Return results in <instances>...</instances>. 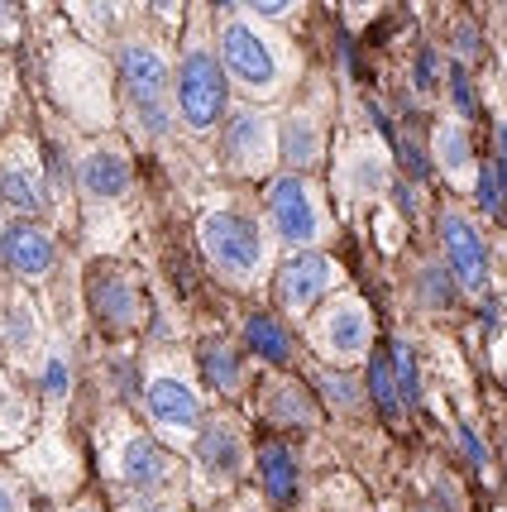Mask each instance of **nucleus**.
<instances>
[{
  "mask_svg": "<svg viewBox=\"0 0 507 512\" xmlns=\"http://www.w3.org/2000/svg\"><path fill=\"white\" fill-rule=\"evenodd\" d=\"M201 245L230 278H254L264 268V230L240 211H206L201 216Z\"/></svg>",
  "mask_w": 507,
  "mask_h": 512,
  "instance_id": "obj_1",
  "label": "nucleus"
},
{
  "mask_svg": "<svg viewBox=\"0 0 507 512\" xmlns=\"http://www.w3.org/2000/svg\"><path fill=\"white\" fill-rule=\"evenodd\" d=\"M177 111L192 130H211L225 115V72L206 48H187V58L177 67Z\"/></svg>",
  "mask_w": 507,
  "mask_h": 512,
  "instance_id": "obj_2",
  "label": "nucleus"
},
{
  "mask_svg": "<svg viewBox=\"0 0 507 512\" xmlns=\"http://www.w3.org/2000/svg\"><path fill=\"white\" fill-rule=\"evenodd\" d=\"M268 221H273L283 245H297V254L307 245H316L321 230H326L311 182L297 178V173H283V178L268 182Z\"/></svg>",
  "mask_w": 507,
  "mask_h": 512,
  "instance_id": "obj_3",
  "label": "nucleus"
},
{
  "mask_svg": "<svg viewBox=\"0 0 507 512\" xmlns=\"http://www.w3.org/2000/svg\"><path fill=\"white\" fill-rule=\"evenodd\" d=\"M221 58H225V72H230L244 91L264 96V91L278 87V48L268 44L254 24H244V20L225 24L221 29Z\"/></svg>",
  "mask_w": 507,
  "mask_h": 512,
  "instance_id": "obj_4",
  "label": "nucleus"
},
{
  "mask_svg": "<svg viewBox=\"0 0 507 512\" xmlns=\"http://www.w3.org/2000/svg\"><path fill=\"white\" fill-rule=\"evenodd\" d=\"M441 245H445V264L460 292H479L493 283V264H488V245L479 240V230L469 225V216L460 211H445L441 216Z\"/></svg>",
  "mask_w": 507,
  "mask_h": 512,
  "instance_id": "obj_5",
  "label": "nucleus"
},
{
  "mask_svg": "<svg viewBox=\"0 0 507 512\" xmlns=\"http://www.w3.org/2000/svg\"><path fill=\"white\" fill-rule=\"evenodd\" d=\"M120 77L130 87V101L139 106V115L163 130L168 125V111H163V96H168V63L158 58L149 44H125L120 48Z\"/></svg>",
  "mask_w": 507,
  "mask_h": 512,
  "instance_id": "obj_6",
  "label": "nucleus"
},
{
  "mask_svg": "<svg viewBox=\"0 0 507 512\" xmlns=\"http://www.w3.org/2000/svg\"><path fill=\"white\" fill-rule=\"evenodd\" d=\"M331 288H335V264L326 254H316V249L292 254L283 273H278V292H283L287 312H311Z\"/></svg>",
  "mask_w": 507,
  "mask_h": 512,
  "instance_id": "obj_7",
  "label": "nucleus"
},
{
  "mask_svg": "<svg viewBox=\"0 0 507 512\" xmlns=\"http://www.w3.org/2000/svg\"><path fill=\"white\" fill-rule=\"evenodd\" d=\"M225 158H230L240 173H264L268 158H273V125H268V115H259V111H235L230 115Z\"/></svg>",
  "mask_w": 507,
  "mask_h": 512,
  "instance_id": "obj_8",
  "label": "nucleus"
},
{
  "mask_svg": "<svg viewBox=\"0 0 507 512\" xmlns=\"http://www.w3.org/2000/svg\"><path fill=\"white\" fill-rule=\"evenodd\" d=\"M316 340H321V350L335 359H354L369 350V312L345 297V302H335L331 312L321 316V326H316Z\"/></svg>",
  "mask_w": 507,
  "mask_h": 512,
  "instance_id": "obj_9",
  "label": "nucleus"
},
{
  "mask_svg": "<svg viewBox=\"0 0 507 512\" xmlns=\"http://www.w3.org/2000/svg\"><path fill=\"white\" fill-rule=\"evenodd\" d=\"M144 398H149L154 422H163V426L192 431V426L201 422V398L182 379H173V374H154V379H149V388H144Z\"/></svg>",
  "mask_w": 507,
  "mask_h": 512,
  "instance_id": "obj_10",
  "label": "nucleus"
},
{
  "mask_svg": "<svg viewBox=\"0 0 507 512\" xmlns=\"http://www.w3.org/2000/svg\"><path fill=\"white\" fill-rule=\"evenodd\" d=\"M0 254L5 264L24 273V278H39L53 268V235L39 230V225H5L0 230Z\"/></svg>",
  "mask_w": 507,
  "mask_h": 512,
  "instance_id": "obj_11",
  "label": "nucleus"
},
{
  "mask_svg": "<svg viewBox=\"0 0 507 512\" xmlns=\"http://www.w3.org/2000/svg\"><path fill=\"white\" fill-rule=\"evenodd\" d=\"M197 455L201 465L221 479H235L244 465V441H240V426L235 422H211L206 431L197 436Z\"/></svg>",
  "mask_w": 507,
  "mask_h": 512,
  "instance_id": "obj_12",
  "label": "nucleus"
},
{
  "mask_svg": "<svg viewBox=\"0 0 507 512\" xmlns=\"http://www.w3.org/2000/svg\"><path fill=\"white\" fill-rule=\"evenodd\" d=\"M91 312L106 321V331H130L139 321V297L125 278H96L91 283Z\"/></svg>",
  "mask_w": 507,
  "mask_h": 512,
  "instance_id": "obj_13",
  "label": "nucleus"
},
{
  "mask_svg": "<svg viewBox=\"0 0 507 512\" xmlns=\"http://www.w3.org/2000/svg\"><path fill=\"white\" fill-rule=\"evenodd\" d=\"M82 187L91 197H125L130 192V163L111 149H96V154L82 158Z\"/></svg>",
  "mask_w": 507,
  "mask_h": 512,
  "instance_id": "obj_14",
  "label": "nucleus"
},
{
  "mask_svg": "<svg viewBox=\"0 0 507 512\" xmlns=\"http://www.w3.org/2000/svg\"><path fill=\"white\" fill-rule=\"evenodd\" d=\"M259 484H264L268 503H292L297 498V460H292V450L278 446V441H268L259 450Z\"/></svg>",
  "mask_w": 507,
  "mask_h": 512,
  "instance_id": "obj_15",
  "label": "nucleus"
},
{
  "mask_svg": "<svg viewBox=\"0 0 507 512\" xmlns=\"http://www.w3.org/2000/svg\"><path fill=\"white\" fill-rule=\"evenodd\" d=\"M340 187L350 192V197L369 201V197H383V187H388V163L374 154V149H350L345 154V173H340Z\"/></svg>",
  "mask_w": 507,
  "mask_h": 512,
  "instance_id": "obj_16",
  "label": "nucleus"
},
{
  "mask_svg": "<svg viewBox=\"0 0 507 512\" xmlns=\"http://www.w3.org/2000/svg\"><path fill=\"white\" fill-rule=\"evenodd\" d=\"M120 469H125V479H130L134 489H163L168 474H173V469H168V455H163L154 441H130Z\"/></svg>",
  "mask_w": 507,
  "mask_h": 512,
  "instance_id": "obj_17",
  "label": "nucleus"
},
{
  "mask_svg": "<svg viewBox=\"0 0 507 512\" xmlns=\"http://www.w3.org/2000/svg\"><path fill=\"white\" fill-rule=\"evenodd\" d=\"M436 163L445 168V178L469 182V173H474V149H469V134H464L460 120L436 125Z\"/></svg>",
  "mask_w": 507,
  "mask_h": 512,
  "instance_id": "obj_18",
  "label": "nucleus"
},
{
  "mask_svg": "<svg viewBox=\"0 0 507 512\" xmlns=\"http://www.w3.org/2000/svg\"><path fill=\"white\" fill-rule=\"evenodd\" d=\"M283 154L292 168H311V163L321 158V130H316V120H307V115H292V120H287Z\"/></svg>",
  "mask_w": 507,
  "mask_h": 512,
  "instance_id": "obj_19",
  "label": "nucleus"
},
{
  "mask_svg": "<svg viewBox=\"0 0 507 512\" xmlns=\"http://www.w3.org/2000/svg\"><path fill=\"white\" fill-rule=\"evenodd\" d=\"M201 369H206V379L216 383L221 393H235L244 379L240 355H235V345H225V340H211V345L201 350Z\"/></svg>",
  "mask_w": 507,
  "mask_h": 512,
  "instance_id": "obj_20",
  "label": "nucleus"
},
{
  "mask_svg": "<svg viewBox=\"0 0 507 512\" xmlns=\"http://www.w3.org/2000/svg\"><path fill=\"white\" fill-rule=\"evenodd\" d=\"M264 412L273 417V422H302V426L316 417V412H311V402H307V388H292V383L268 388V393H264Z\"/></svg>",
  "mask_w": 507,
  "mask_h": 512,
  "instance_id": "obj_21",
  "label": "nucleus"
},
{
  "mask_svg": "<svg viewBox=\"0 0 507 512\" xmlns=\"http://www.w3.org/2000/svg\"><path fill=\"white\" fill-rule=\"evenodd\" d=\"M244 335H249V345H254L268 364H283L287 359V331L273 316H249V321H244Z\"/></svg>",
  "mask_w": 507,
  "mask_h": 512,
  "instance_id": "obj_22",
  "label": "nucleus"
},
{
  "mask_svg": "<svg viewBox=\"0 0 507 512\" xmlns=\"http://www.w3.org/2000/svg\"><path fill=\"white\" fill-rule=\"evenodd\" d=\"M369 393H374V402H378V412H383V417H397V412H402V393H397L393 359H383V355L369 359Z\"/></svg>",
  "mask_w": 507,
  "mask_h": 512,
  "instance_id": "obj_23",
  "label": "nucleus"
},
{
  "mask_svg": "<svg viewBox=\"0 0 507 512\" xmlns=\"http://www.w3.org/2000/svg\"><path fill=\"white\" fill-rule=\"evenodd\" d=\"M0 201H5V206H15V211H34V206H39V187L29 182L24 168L0 163Z\"/></svg>",
  "mask_w": 507,
  "mask_h": 512,
  "instance_id": "obj_24",
  "label": "nucleus"
},
{
  "mask_svg": "<svg viewBox=\"0 0 507 512\" xmlns=\"http://www.w3.org/2000/svg\"><path fill=\"white\" fill-rule=\"evenodd\" d=\"M393 374H397V393H402V407H417L421 402V383H417V355L407 340L393 345Z\"/></svg>",
  "mask_w": 507,
  "mask_h": 512,
  "instance_id": "obj_25",
  "label": "nucleus"
},
{
  "mask_svg": "<svg viewBox=\"0 0 507 512\" xmlns=\"http://www.w3.org/2000/svg\"><path fill=\"white\" fill-rule=\"evenodd\" d=\"M479 206H484L488 216L507 211V173L498 163H484V168H479Z\"/></svg>",
  "mask_w": 507,
  "mask_h": 512,
  "instance_id": "obj_26",
  "label": "nucleus"
},
{
  "mask_svg": "<svg viewBox=\"0 0 507 512\" xmlns=\"http://www.w3.org/2000/svg\"><path fill=\"white\" fill-rule=\"evenodd\" d=\"M39 388H44L48 402H63V398H67V364H63V359H48Z\"/></svg>",
  "mask_w": 507,
  "mask_h": 512,
  "instance_id": "obj_27",
  "label": "nucleus"
},
{
  "mask_svg": "<svg viewBox=\"0 0 507 512\" xmlns=\"http://www.w3.org/2000/svg\"><path fill=\"white\" fill-rule=\"evenodd\" d=\"M417 297H421V302H431V307H445V302H450V288H445V273H441V268H426V273H421Z\"/></svg>",
  "mask_w": 507,
  "mask_h": 512,
  "instance_id": "obj_28",
  "label": "nucleus"
},
{
  "mask_svg": "<svg viewBox=\"0 0 507 512\" xmlns=\"http://www.w3.org/2000/svg\"><path fill=\"white\" fill-rule=\"evenodd\" d=\"M321 388L331 393L335 407H354V402H359V393H354V383H350V379H340V374H321Z\"/></svg>",
  "mask_w": 507,
  "mask_h": 512,
  "instance_id": "obj_29",
  "label": "nucleus"
},
{
  "mask_svg": "<svg viewBox=\"0 0 507 512\" xmlns=\"http://www.w3.org/2000/svg\"><path fill=\"white\" fill-rule=\"evenodd\" d=\"M450 96H455V111L469 120V115H474V91H469V77H464V67H455V77H450Z\"/></svg>",
  "mask_w": 507,
  "mask_h": 512,
  "instance_id": "obj_30",
  "label": "nucleus"
},
{
  "mask_svg": "<svg viewBox=\"0 0 507 512\" xmlns=\"http://www.w3.org/2000/svg\"><path fill=\"white\" fill-rule=\"evenodd\" d=\"M431 82H436V53H421V63H417V87L431 91Z\"/></svg>",
  "mask_w": 507,
  "mask_h": 512,
  "instance_id": "obj_31",
  "label": "nucleus"
},
{
  "mask_svg": "<svg viewBox=\"0 0 507 512\" xmlns=\"http://www.w3.org/2000/svg\"><path fill=\"white\" fill-rule=\"evenodd\" d=\"M460 441H464V450H469V460H474V465L484 469V460H488V455H484V446L474 441V431H469V426H460Z\"/></svg>",
  "mask_w": 507,
  "mask_h": 512,
  "instance_id": "obj_32",
  "label": "nucleus"
},
{
  "mask_svg": "<svg viewBox=\"0 0 507 512\" xmlns=\"http://www.w3.org/2000/svg\"><path fill=\"white\" fill-rule=\"evenodd\" d=\"M493 139H498V168L507 173V120H498V130H493Z\"/></svg>",
  "mask_w": 507,
  "mask_h": 512,
  "instance_id": "obj_33",
  "label": "nucleus"
},
{
  "mask_svg": "<svg viewBox=\"0 0 507 512\" xmlns=\"http://www.w3.org/2000/svg\"><path fill=\"white\" fill-rule=\"evenodd\" d=\"M249 10H254V15H268V20H283L292 5H249Z\"/></svg>",
  "mask_w": 507,
  "mask_h": 512,
  "instance_id": "obj_34",
  "label": "nucleus"
},
{
  "mask_svg": "<svg viewBox=\"0 0 507 512\" xmlns=\"http://www.w3.org/2000/svg\"><path fill=\"white\" fill-rule=\"evenodd\" d=\"M0 512H15V493L5 489V484H0Z\"/></svg>",
  "mask_w": 507,
  "mask_h": 512,
  "instance_id": "obj_35",
  "label": "nucleus"
},
{
  "mask_svg": "<svg viewBox=\"0 0 507 512\" xmlns=\"http://www.w3.org/2000/svg\"><path fill=\"white\" fill-rule=\"evenodd\" d=\"M10 15H15V10H10V5H0V29H10Z\"/></svg>",
  "mask_w": 507,
  "mask_h": 512,
  "instance_id": "obj_36",
  "label": "nucleus"
},
{
  "mask_svg": "<svg viewBox=\"0 0 507 512\" xmlns=\"http://www.w3.org/2000/svg\"><path fill=\"white\" fill-rule=\"evenodd\" d=\"M77 512H87V508H77Z\"/></svg>",
  "mask_w": 507,
  "mask_h": 512,
  "instance_id": "obj_37",
  "label": "nucleus"
}]
</instances>
